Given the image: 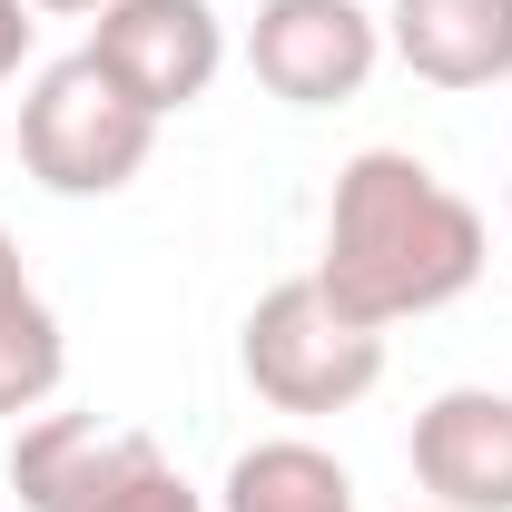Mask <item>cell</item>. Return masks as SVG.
<instances>
[{
    "mask_svg": "<svg viewBox=\"0 0 512 512\" xmlns=\"http://www.w3.org/2000/svg\"><path fill=\"white\" fill-rule=\"evenodd\" d=\"M493 266V227L463 188H444L414 148H355L325 197V256L316 286L355 325H404L444 316L453 296H473V276Z\"/></svg>",
    "mask_w": 512,
    "mask_h": 512,
    "instance_id": "6da1fadb",
    "label": "cell"
},
{
    "mask_svg": "<svg viewBox=\"0 0 512 512\" xmlns=\"http://www.w3.org/2000/svg\"><path fill=\"white\" fill-rule=\"evenodd\" d=\"M30 10H60V20H69V10H109V0H30Z\"/></svg>",
    "mask_w": 512,
    "mask_h": 512,
    "instance_id": "4fadbf2b",
    "label": "cell"
},
{
    "mask_svg": "<svg viewBox=\"0 0 512 512\" xmlns=\"http://www.w3.org/2000/svg\"><path fill=\"white\" fill-rule=\"evenodd\" d=\"M237 365L276 414H355L384 384V335L355 325L316 276H286L266 286L237 325Z\"/></svg>",
    "mask_w": 512,
    "mask_h": 512,
    "instance_id": "7a4b0ae2",
    "label": "cell"
},
{
    "mask_svg": "<svg viewBox=\"0 0 512 512\" xmlns=\"http://www.w3.org/2000/svg\"><path fill=\"white\" fill-rule=\"evenodd\" d=\"M503 247H512V188H503Z\"/></svg>",
    "mask_w": 512,
    "mask_h": 512,
    "instance_id": "5bb4252c",
    "label": "cell"
},
{
    "mask_svg": "<svg viewBox=\"0 0 512 512\" xmlns=\"http://www.w3.org/2000/svg\"><path fill=\"white\" fill-rule=\"evenodd\" d=\"M404 512H444V503H404Z\"/></svg>",
    "mask_w": 512,
    "mask_h": 512,
    "instance_id": "9a60e30c",
    "label": "cell"
},
{
    "mask_svg": "<svg viewBox=\"0 0 512 512\" xmlns=\"http://www.w3.org/2000/svg\"><path fill=\"white\" fill-rule=\"evenodd\" d=\"M217 512H355V473L306 434H266L227 463Z\"/></svg>",
    "mask_w": 512,
    "mask_h": 512,
    "instance_id": "30bf717a",
    "label": "cell"
},
{
    "mask_svg": "<svg viewBox=\"0 0 512 512\" xmlns=\"http://www.w3.org/2000/svg\"><path fill=\"white\" fill-rule=\"evenodd\" d=\"M69 375V335L50 316V296L30 286V266L10 247V227H0V424H20V414H40Z\"/></svg>",
    "mask_w": 512,
    "mask_h": 512,
    "instance_id": "9c48e42d",
    "label": "cell"
},
{
    "mask_svg": "<svg viewBox=\"0 0 512 512\" xmlns=\"http://www.w3.org/2000/svg\"><path fill=\"white\" fill-rule=\"evenodd\" d=\"M99 512H207V493H197L188 473L158 453V463H148V473H128V483H119V493H109Z\"/></svg>",
    "mask_w": 512,
    "mask_h": 512,
    "instance_id": "8fae6325",
    "label": "cell"
},
{
    "mask_svg": "<svg viewBox=\"0 0 512 512\" xmlns=\"http://www.w3.org/2000/svg\"><path fill=\"white\" fill-rule=\"evenodd\" d=\"M384 50L424 89H503L512 79V0H394Z\"/></svg>",
    "mask_w": 512,
    "mask_h": 512,
    "instance_id": "ba28073f",
    "label": "cell"
},
{
    "mask_svg": "<svg viewBox=\"0 0 512 512\" xmlns=\"http://www.w3.org/2000/svg\"><path fill=\"white\" fill-rule=\"evenodd\" d=\"M158 434L138 424H99V414H30L20 444H10V493L20 512H99L128 473L158 463Z\"/></svg>",
    "mask_w": 512,
    "mask_h": 512,
    "instance_id": "8992f818",
    "label": "cell"
},
{
    "mask_svg": "<svg viewBox=\"0 0 512 512\" xmlns=\"http://www.w3.org/2000/svg\"><path fill=\"white\" fill-rule=\"evenodd\" d=\"M375 60H384V20L365 0H256V20H247V69L286 109L365 99Z\"/></svg>",
    "mask_w": 512,
    "mask_h": 512,
    "instance_id": "277c9868",
    "label": "cell"
},
{
    "mask_svg": "<svg viewBox=\"0 0 512 512\" xmlns=\"http://www.w3.org/2000/svg\"><path fill=\"white\" fill-rule=\"evenodd\" d=\"M30 40H40L30 0H0V79H20V60H30Z\"/></svg>",
    "mask_w": 512,
    "mask_h": 512,
    "instance_id": "7c38bea8",
    "label": "cell"
},
{
    "mask_svg": "<svg viewBox=\"0 0 512 512\" xmlns=\"http://www.w3.org/2000/svg\"><path fill=\"white\" fill-rule=\"evenodd\" d=\"M89 60L119 79L148 119H178L227 69V20L217 0H109L89 30Z\"/></svg>",
    "mask_w": 512,
    "mask_h": 512,
    "instance_id": "5b68a950",
    "label": "cell"
},
{
    "mask_svg": "<svg viewBox=\"0 0 512 512\" xmlns=\"http://www.w3.org/2000/svg\"><path fill=\"white\" fill-rule=\"evenodd\" d=\"M414 483L444 512H512V394L493 384H444L414 414Z\"/></svg>",
    "mask_w": 512,
    "mask_h": 512,
    "instance_id": "52a82bcc",
    "label": "cell"
},
{
    "mask_svg": "<svg viewBox=\"0 0 512 512\" xmlns=\"http://www.w3.org/2000/svg\"><path fill=\"white\" fill-rule=\"evenodd\" d=\"M148 148H158V119L89 50L50 60L30 79V99H20V168L50 197H119L148 168Z\"/></svg>",
    "mask_w": 512,
    "mask_h": 512,
    "instance_id": "3957f363",
    "label": "cell"
}]
</instances>
